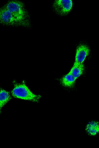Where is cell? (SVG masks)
Instances as JSON below:
<instances>
[{"instance_id":"cell-7","label":"cell","mask_w":99,"mask_h":148,"mask_svg":"<svg viewBox=\"0 0 99 148\" xmlns=\"http://www.w3.org/2000/svg\"><path fill=\"white\" fill-rule=\"evenodd\" d=\"M76 79L72 74L69 73L62 78L61 82L63 86L71 88L74 85Z\"/></svg>"},{"instance_id":"cell-6","label":"cell","mask_w":99,"mask_h":148,"mask_svg":"<svg viewBox=\"0 0 99 148\" xmlns=\"http://www.w3.org/2000/svg\"><path fill=\"white\" fill-rule=\"evenodd\" d=\"M87 134L90 136H95L99 133V123L98 121H91L88 123L86 128Z\"/></svg>"},{"instance_id":"cell-8","label":"cell","mask_w":99,"mask_h":148,"mask_svg":"<svg viewBox=\"0 0 99 148\" xmlns=\"http://www.w3.org/2000/svg\"><path fill=\"white\" fill-rule=\"evenodd\" d=\"M84 69L83 64H80L75 62L72 69L69 73L72 74L77 79L82 75L84 71Z\"/></svg>"},{"instance_id":"cell-4","label":"cell","mask_w":99,"mask_h":148,"mask_svg":"<svg viewBox=\"0 0 99 148\" xmlns=\"http://www.w3.org/2000/svg\"><path fill=\"white\" fill-rule=\"evenodd\" d=\"M0 23L8 26H18L12 14L4 6L0 8Z\"/></svg>"},{"instance_id":"cell-5","label":"cell","mask_w":99,"mask_h":148,"mask_svg":"<svg viewBox=\"0 0 99 148\" xmlns=\"http://www.w3.org/2000/svg\"><path fill=\"white\" fill-rule=\"evenodd\" d=\"M90 50L86 45H82L77 47L76 51L75 62L83 64L87 57L89 54Z\"/></svg>"},{"instance_id":"cell-2","label":"cell","mask_w":99,"mask_h":148,"mask_svg":"<svg viewBox=\"0 0 99 148\" xmlns=\"http://www.w3.org/2000/svg\"><path fill=\"white\" fill-rule=\"evenodd\" d=\"M14 86L11 93L15 98L36 102H38L41 98V96L40 95H36L32 92L24 82L15 83Z\"/></svg>"},{"instance_id":"cell-3","label":"cell","mask_w":99,"mask_h":148,"mask_svg":"<svg viewBox=\"0 0 99 148\" xmlns=\"http://www.w3.org/2000/svg\"><path fill=\"white\" fill-rule=\"evenodd\" d=\"M54 8L59 15H67L71 11L73 6V2L71 0H57L55 1Z\"/></svg>"},{"instance_id":"cell-9","label":"cell","mask_w":99,"mask_h":148,"mask_svg":"<svg viewBox=\"0 0 99 148\" xmlns=\"http://www.w3.org/2000/svg\"><path fill=\"white\" fill-rule=\"evenodd\" d=\"M11 99L9 92L0 88V108L3 107Z\"/></svg>"},{"instance_id":"cell-10","label":"cell","mask_w":99,"mask_h":148,"mask_svg":"<svg viewBox=\"0 0 99 148\" xmlns=\"http://www.w3.org/2000/svg\"><path fill=\"white\" fill-rule=\"evenodd\" d=\"M1 113V109L0 108V113Z\"/></svg>"},{"instance_id":"cell-1","label":"cell","mask_w":99,"mask_h":148,"mask_svg":"<svg viewBox=\"0 0 99 148\" xmlns=\"http://www.w3.org/2000/svg\"><path fill=\"white\" fill-rule=\"evenodd\" d=\"M4 6L12 14L16 21L18 26H29L30 23L29 16L24 3L22 2L18 1H10Z\"/></svg>"}]
</instances>
